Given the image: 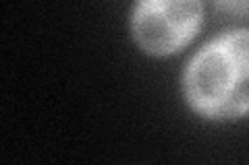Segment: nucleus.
I'll return each mask as SVG.
<instances>
[{
  "instance_id": "nucleus-3",
  "label": "nucleus",
  "mask_w": 249,
  "mask_h": 165,
  "mask_svg": "<svg viewBox=\"0 0 249 165\" xmlns=\"http://www.w3.org/2000/svg\"><path fill=\"white\" fill-rule=\"evenodd\" d=\"M218 6L220 9H229V11H249V2H222Z\"/></svg>"
},
{
  "instance_id": "nucleus-2",
  "label": "nucleus",
  "mask_w": 249,
  "mask_h": 165,
  "mask_svg": "<svg viewBox=\"0 0 249 165\" xmlns=\"http://www.w3.org/2000/svg\"><path fill=\"white\" fill-rule=\"evenodd\" d=\"M201 25V4L193 0H143L131 15L137 44L150 54H173L191 42Z\"/></svg>"
},
{
  "instance_id": "nucleus-1",
  "label": "nucleus",
  "mask_w": 249,
  "mask_h": 165,
  "mask_svg": "<svg viewBox=\"0 0 249 165\" xmlns=\"http://www.w3.org/2000/svg\"><path fill=\"white\" fill-rule=\"evenodd\" d=\"M185 95L206 118L229 120L249 112V29L206 44L185 70Z\"/></svg>"
}]
</instances>
